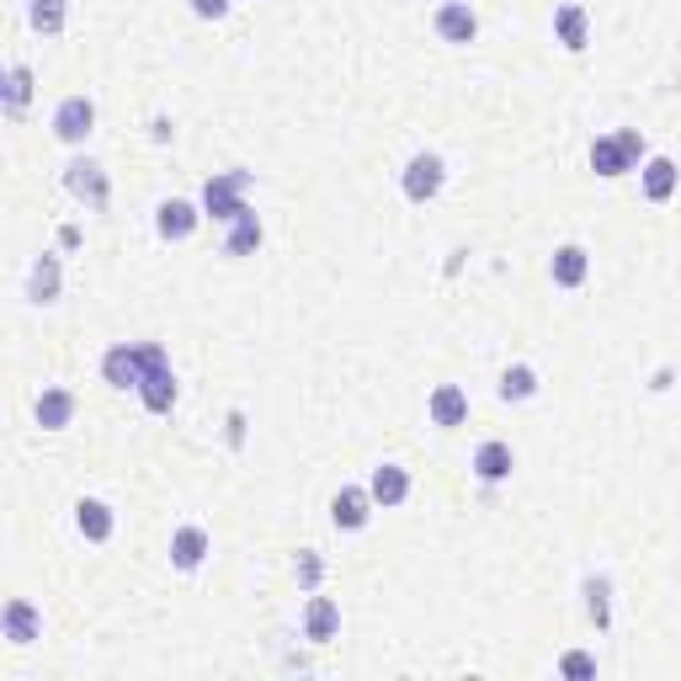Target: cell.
I'll return each instance as SVG.
<instances>
[{
  "mask_svg": "<svg viewBox=\"0 0 681 681\" xmlns=\"http://www.w3.org/2000/svg\"><path fill=\"white\" fill-rule=\"evenodd\" d=\"M134 389H138V400H144L149 415H171V405H176V373H171V362H165V347L144 341V373H138Z\"/></svg>",
  "mask_w": 681,
  "mask_h": 681,
  "instance_id": "6da1fadb",
  "label": "cell"
},
{
  "mask_svg": "<svg viewBox=\"0 0 681 681\" xmlns=\"http://www.w3.org/2000/svg\"><path fill=\"white\" fill-rule=\"evenodd\" d=\"M639 161H644V134H639V128H618V134H607L591 144V171L607 176V182H612V176H628Z\"/></svg>",
  "mask_w": 681,
  "mask_h": 681,
  "instance_id": "7a4b0ae2",
  "label": "cell"
},
{
  "mask_svg": "<svg viewBox=\"0 0 681 681\" xmlns=\"http://www.w3.org/2000/svg\"><path fill=\"white\" fill-rule=\"evenodd\" d=\"M246 187H250V171H224V176H208L203 182V214L229 224L235 214H246Z\"/></svg>",
  "mask_w": 681,
  "mask_h": 681,
  "instance_id": "3957f363",
  "label": "cell"
},
{
  "mask_svg": "<svg viewBox=\"0 0 681 681\" xmlns=\"http://www.w3.org/2000/svg\"><path fill=\"white\" fill-rule=\"evenodd\" d=\"M64 187L81 197L91 214H107V203H112V182H107V171L96 161H85V155H75V161L64 165Z\"/></svg>",
  "mask_w": 681,
  "mask_h": 681,
  "instance_id": "277c9868",
  "label": "cell"
},
{
  "mask_svg": "<svg viewBox=\"0 0 681 681\" xmlns=\"http://www.w3.org/2000/svg\"><path fill=\"white\" fill-rule=\"evenodd\" d=\"M442 182H447V165H442V155H432V149L410 155V165L400 171V192H405L410 203H432L436 192H442Z\"/></svg>",
  "mask_w": 681,
  "mask_h": 681,
  "instance_id": "5b68a950",
  "label": "cell"
},
{
  "mask_svg": "<svg viewBox=\"0 0 681 681\" xmlns=\"http://www.w3.org/2000/svg\"><path fill=\"white\" fill-rule=\"evenodd\" d=\"M96 134V102L91 96H64L54 107V138L59 144H85Z\"/></svg>",
  "mask_w": 681,
  "mask_h": 681,
  "instance_id": "8992f818",
  "label": "cell"
},
{
  "mask_svg": "<svg viewBox=\"0 0 681 681\" xmlns=\"http://www.w3.org/2000/svg\"><path fill=\"white\" fill-rule=\"evenodd\" d=\"M368 517H373V495H368V485H341L336 501H330V522H336L341 533H362Z\"/></svg>",
  "mask_w": 681,
  "mask_h": 681,
  "instance_id": "52a82bcc",
  "label": "cell"
},
{
  "mask_svg": "<svg viewBox=\"0 0 681 681\" xmlns=\"http://www.w3.org/2000/svg\"><path fill=\"white\" fill-rule=\"evenodd\" d=\"M432 22H436V38H442V43H474V38H479V17H474L468 0H442Z\"/></svg>",
  "mask_w": 681,
  "mask_h": 681,
  "instance_id": "ba28073f",
  "label": "cell"
},
{
  "mask_svg": "<svg viewBox=\"0 0 681 681\" xmlns=\"http://www.w3.org/2000/svg\"><path fill=\"white\" fill-rule=\"evenodd\" d=\"M38 633H43V612H38L32 601L17 597V601H6V607H0V639H6V644H17V650H22V644H32Z\"/></svg>",
  "mask_w": 681,
  "mask_h": 681,
  "instance_id": "9c48e42d",
  "label": "cell"
},
{
  "mask_svg": "<svg viewBox=\"0 0 681 681\" xmlns=\"http://www.w3.org/2000/svg\"><path fill=\"white\" fill-rule=\"evenodd\" d=\"M426 415H432V426H442V432L464 426L468 421V389L464 383H436L432 400H426Z\"/></svg>",
  "mask_w": 681,
  "mask_h": 681,
  "instance_id": "30bf717a",
  "label": "cell"
},
{
  "mask_svg": "<svg viewBox=\"0 0 681 681\" xmlns=\"http://www.w3.org/2000/svg\"><path fill=\"white\" fill-rule=\"evenodd\" d=\"M512 468H517L512 442L491 436V442H479V447H474V479H479V485H501V479H512Z\"/></svg>",
  "mask_w": 681,
  "mask_h": 681,
  "instance_id": "8fae6325",
  "label": "cell"
},
{
  "mask_svg": "<svg viewBox=\"0 0 681 681\" xmlns=\"http://www.w3.org/2000/svg\"><path fill=\"white\" fill-rule=\"evenodd\" d=\"M138 373H144V341H117L107 357H102V379L112 383V389H134Z\"/></svg>",
  "mask_w": 681,
  "mask_h": 681,
  "instance_id": "7c38bea8",
  "label": "cell"
},
{
  "mask_svg": "<svg viewBox=\"0 0 681 681\" xmlns=\"http://www.w3.org/2000/svg\"><path fill=\"white\" fill-rule=\"evenodd\" d=\"M368 495H373V506H383V512L405 506V501H410V468L379 464V468H373V479H368Z\"/></svg>",
  "mask_w": 681,
  "mask_h": 681,
  "instance_id": "4fadbf2b",
  "label": "cell"
},
{
  "mask_svg": "<svg viewBox=\"0 0 681 681\" xmlns=\"http://www.w3.org/2000/svg\"><path fill=\"white\" fill-rule=\"evenodd\" d=\"M197 203L187 197H165L161 208H155V229H161V240H192V229H197Z\"/></svg>",
  "mask_w": 681,
  "mask_h": 681,
  "instance_id": "5bb4252c",
  "label": "cell"
},
{
  "mask_svg": "<svg viewBox=\"0 0 681 681\" xmlns=\"http://www.w3.org/2000/svg\"><path fill=\"white\" fill-rule=\"evenodd\" d=\"M336 633H341V607H336L330 597H314V591H309V607H303V639H309V644H330Z\"/></svg>",
  "mask_w": 681,
  "mask_h": 681,
  "instance_id": "9a60e30c",
  "label": "cell"
},
{
  "mask_svg": "<svg viewBox=\"0 0 681 681\" xmlns=\"http://www.w3.org/2000/svg\"><path fill=\"white\" fill-rule=\"evenodd\" d=\"M32 415H38L43 432H64V426L75 421V394H70V389H43V394L32 400Z\"/></svg>",
  "mask_w": 681,
  "mask_h": 681,
  "instance_id": "2e32d148",
  "label": "cell"
},
{
  "mask_svg": "<svg viewBox=\"0 0 681 681\" xmlns=\"http://www.w3.org/2000/svg\"><path fill=\"white\" fill-rule=\"evenodd\" d=\"M59 288H64V267H59L54 250H43V256L32 261V272H28V299L32 303H54Z\"/></svg>",
  "mask_w": 681,
  "mask_h": 681,
  "instance_id": "e0dca14e",
  "label": "cell"
},
{
  "mask_svg": "<svg viewBox=\"0 0 681 681\" xmlns=\"http://www.w3.org/2000/svg\"><path fill=\"white\" fill-rule=\"evenodd\" d=\"M75 527H81V538H91V544H107L112 527H117V517H112L107 501L85 495V501H75Z\"/></svg>",
  "mask_w": 681,
  "mask_h": 681,
  "instance_id": "ac0fdd59",
  "label": "cell"
},
{
  "mask_svg": "<svg viewBox=\"0 0 681 681\" xmlns=\"http://www.w3.org/2000/svg\"><path fill=\"white\" fill-rule=\"evenodd\" d=\"M591 272V256L586 246H559L554 250V261H548V277H554V288H580Z\"/></svg>",
  "mask_w": 681,
  "mask_h": 681,
  "instance_id": "d6986e66",
  "label": "cell"
},
{
  "mask_svg": "<svg viewBox=\"0 0 681 681\" xmlns=\"http://www.w3.org/2000/svg\"><path fill=\"white\" fill-rule=\"evenodd\" d=\"M208 533H203V527H176V533H171V565H176V570H197V565H203V559H208Z\"/></svg>",
  "mask_w": 681,
  "mask_h": 681,
  "instance_id": "ffe728a7",
  "label": "cell"
},
{
  "mask_svg": "<svg viewBox=\"0 0 681 681\" xmlns=\"http://www.w3.org/2000/svg\"><path fill=\"white\" fill-rule=\"evenodd\" d=\"M671 192H677V161L671 155H654L644 165V197L650 203H671Z\"/></svg>",
  "mask_w": 681,
  "mask_h": 681,
  "instance_id": "44dd1931",
  "label": "cell"
},
{
  "mask_svg": "<svg viewBox=\"0 0 681 681\" xmlns=\"http://www.w3.org/2000/svg\"><path fill=\"white\" fill-rule=\"evenodd\" d=\"M256 246H261V218L246 208V214L229 218V240H224V256H250Z\"/></svg>",
  "mask_w": 681,
  "mask_h": 681,
  "instance_id": "7402d4cb",
  "label": "cell"
},
{
  "mask_svg": "<svg viewBox=\"0 0 681 681\" xmlns=\"http://www.w3.org/2000/svg\"><path fill=\"white\" fill-rule=\"evenodd\" d=\"M495 394H501L506 405H517V400H533V394H538V373H533L527 362H512V368L501 373V383H495Z\"/></svg>",
  "mask_w": 681,
  "mask_h": 681,
  "instance_id": "603a6c76",
  "label": "cell"
},
{
  "mask_svg": "<svg viewBox=\"0 0 681 681\" xmlns=\"http://www.w3.org/2000/svg\"><path fill=\"white\" fill-rule=\"evenodd\" d=\"M554 32H559V43H565V49H570V54H580V49H586V6H559V11H554Z\"/></svg>",
  "mask_w": 681,
  "mask_h": 681,
  "instance_id": "cb8c5ba5",
  "label": "cell"
},
{
  "mask_svg": "<svg viewBox=\"0 0 681 681\" xmlns=\"http://www.w3.org/2000/svg\"><path fill=\"white\" fill-rule=\"evenodd\" d=\"M64 17H70V0H28V22H32V32H43V38H59V32H64Z\"/></svg>",
  "mask_w": 681,
  "mask_h": 681,
  "instance_id": "d4e9b609",
  "label": "cell"
},
{
  "mask_svg": "<svg viewBox=\"0 0 681 681\" xmlns=\"http://www.w3.org/2000/svg\"><path fill=\"white\" fill-rule=\"evenodd\" d=\"M586 618H591L601 633L612 628V580H607V575H591V580H586Z\"/></svg>",
  "mask_w": 681,
  "mask_h": 681,
  "instance_id": "484cf974",
  "label": "cell"
},
{
  "mask_svg": "<svg viewBox=\"0 0 681 681\" xmlns=\"http://www.w3.org/2000/svg\"><path fill=\"white\" fill-rule=\"evenodd\" d=\"M6 75H11V91H6V112L17 117V112H28V107H32V70H28V64H11Z\"/></svg>",
  "mask_w": 681,
  "mask_h": 681,
  "instance_id": "4316f807",
  "label": "cell"
},
{
  "mask_svg": "<svg viewBox=\"0 0 681 681\" xmlns=\"http://www.w3.org/2000/svg\"><path fill=\"white\" fill-rule=\"evenodd\" d=\"M293 580H299L303 591H320V580H326V559H320L314 548H299V559H293Z\"/></svg>",
  "mask_w": 681,
  "mask_h": 681,
  "instance_id": "83f0119b",
  "label": "cell"
},
{
  "mask_svg": "<svg viewBox=\"0 0 681 681\" xmlns=\"http://www.w3.org/2000/svg\"><path fill=\"white\" fill-rule=\"evenodd\" d=\"M559 671H565V677H575V681H591V677H597V660H591L586 650H570L565 660H559Z\"/></svg>",
  "mask_w": 681,
  "mask_h": 681,
  "instance_id": "f1b7e54d",
  "label": "cell"
},
{
  "mask_svg": "<svg viewBox=\"0 0 681 681\" xmlns=\"http://www.w3.org/2000/svg\"><path fill=\"white\" fill-rule=\"evenodd\" d=\"M192 17H203V22H224L229 17V0H187Z\"/></svg>",
  "mask_w": 681,
  "mask_h": 681,
  "instance_id": "f546056e",
  "label": "cell"
},
{
  "mask_svg": "<svg viewBox=\"0 0 681 681\" xmlns=\"http://www.w3.org/2000/svg\"><path fill=\"white\" fill-rule=\"evenodd\" d=\"M240 442H246V415L229 410V447H240Z\"/></svg>",
  "mask_w": 681,
  "mask_h": 681,
  "instance_id": "4dcf8cb0",
  "label": "cell"
},
{
  "mask_svg": "<svg viewBox=\"0 0 681 681\" xmlns=\"http://www.w3.org/2000/svg\"><path fill=\"white\" fill-rule=\"evenodd\" d=\"M6 91H11V75L0 70V107H6Z\"/></svg>",
  "mask_w": 681,
  "mask_h": 681,
  "instance_id": "1f68e13d",
  "label": "cell"
}]
</instances>
